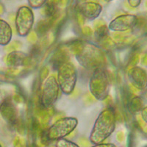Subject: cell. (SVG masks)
Instances as JSON below:
<instances>
[{
	"instance_id": "cell-32",
	"label": "cell",
	"mask_w": 147,
	"mask_h": 147,
	"mask_svg": "<svg viewBox=\"0 0 147 147\" xmlns=\"http://www.w3.org/2000/svg\"><path fill=\"white\" fill-rule=\"evenodd\" d=\"M92 147H116L113 144H99Z\"/></svg>"
},
{
	"instance_id": "cell-18",
	"label": "cell",
	"mask_w": 147,
	"mask_h": 147,
	"mask_svg": "<svg viewBox=\"0 0 147 147\" xmlns=\"http://www.w3.org/2000/svg\"><path fill=\"white\" fill-rule=\"evenodd\" d=\"M83 45L84 42L81 41V40H74V41L71 42V44H70L69 49L74 56H77L82 50Z\"/></svg>"
},
{
	"instance_id": "cell-2",
	"label": "cell",
	"mask_w": 147,
	"mask_h": 147,
	"mask_svg": "<svg viewBox=\"0 0 147 147\" xmlns=\"http://www.w3.org/2000/svg\"><path fill=\"white\" fill-rule=\"evenodd\" d=\"M75 57L80 65L88 70L102 68L106 63V57L103 51L88 42H84L82 50Z\"/></svg>"
},
{
	"instance_id": "cell-41",
	"label": "cell",
	"mask_w": 147,
	"mask_h": 147,
	"mask_svg": "<svg viewBox=\"0 0 147 147\" xmlns=\"http://www.w3.org/2000/svg\"><path fill=\"white\" fill-rule=\"evenodd\" d=\"M0 147H2V146H1V145H0Z\"/></svg>"
},
{
	"instance_id": "cell-7",
	"label": "cell",
	"mask_w": 147,
	"mask_h": 147,
	"mask_svg": "<svg viewBox=\"0 0 147 147\" xmlns=\"http://www.w3.org/2000/svg\"><path fill=\"white\" fill-rule=\"evenodd\" d=\"M16 27L18 35L24 37L31 32L34 24V15L32 10L27 6L19 7L15 18Z\"/></svg>"
},
{
	"instance_id": "cell-19",
	"label": "cell",
	"mask_w": 147,
	"mask_h": 147,
	"mask_svg": "<svg viewBox=\"0 0 147 147\" xmlns=\"http://www.w3.org/2000/svg\"><path fill=\"white\" fill-rule=\"evenodd\" d=\"M143 102L140 97H134L129 102V108L132 112H138L142 109Z\"/></svg>"
},
{
	"instance_id": "cell-1",
	"label": "cell",
	"mask_w": 147,
	"mask_h": 147,
	"mask_svg": "<svg viewBox=\"0 0 147 147\" xmlns=\"http://www.w3.org/2000/svg\"><path fill=\"white\" fill-rule=\"evenodd\" d=\"M115 112L111 108H107L100 113L96 119L90 136V142L94 144H102L115 128Z\"/></svg>"
},
{
	"instance_id": "cell-11",
	"label": "cell",
	"mask_w": 147,
	"mask_h": 147,
	"mask_svg": "<svg viewBox=\"0 0 147 147\" xmlns=\"http://www.w3.org/2000/svg\"><path fill=\"white\" fill-rule=\"evenodd\" d=\"M129 77L132 85L138 89H144L147 86V74L139 67H133L129 70Z\"/></svg>"
},
{
	"instance_id": "cell-40",
	"label": "cell",
	"mask_w": 147,
	"mask_h": 147,
	"mask_svg": "<svg viewBox=\"0 0 147 147\" xmlns=\"http://www.w3.org/2000/svg\"><path fill=\"white\" fill-rule=\"evenodd\" d=\"M104 1H105V2H111V1H113V0H104Z\"/></svg>"
},
{
	"instance_id": "cell-39",
	"label": "cell",
	"mask_w": 147,
	"mask_h": 147,
	"mask_svg": "<svg viewBox=\"0 0 147 147\" xmlns=\"http://www.w3.org/2000/svg\"><path fill=\"white\" fill-rule=\"evenodd\" d=\"M4 13V7L1 4H0V14H3Z\"/></svg>"
},
{
	"instance_id": "cell-14",
	"label": "cell",
	"mask_w": 147,
	"mask_h": 147,
	"mask_svg": "<svg viewBox=\"0 0 147 147\" xmlns=\"http://www.w3.org/2000/svg\"><path fill=\"white\" fill-rule=\"evenodd\" d=\"M59 0H49L42 7L40 13L41 15L46 18H57L59 16L58 12Z\"/></svg>"
},
{
	"instance_id": "cell-28",
	"label": "cell",
	"mask_w": 147,
	"mask_h": 147,
	"mask_svg": "<svg viewBox=\"0 0 147 147\" xmlns=\"http://www.w3.org/2000/svg\"><path fill=\"white\" fill-rule=\"evenodd\" d=\"M24 144V141L22 138H21L20 137H16L14 140V145L17 147H22L23 146Z\"/></svg>"
},
{
	"instance_id": "cell-34",
	"label": "cell",
	"mask_w": 147,
	"mask_h": 147,
	"mask_svg": "<svg viewBox=\"0 0 147 147\" xmlns=\"http://www.w3.org/2000/svg\"><path fill=\"white\" fill-rule=\"evenodd\" d=\"M138 55H135L130 60V65H136L138 63Z\"/></svg>"
},
{
	"instance_id": "cell-22",
	"label": "cell",
	"mask_w": 147,
	"mask_h": 147,
	"mask_svg": "<svg viewBox=\"0 0 147 147\" xmlns=\"http://www.w3.org/2000/svg\"><path fill=\"white\" fill-rule=\"evenodd\" d=\"M47 2V0H28L30 6L32 8H40Z\"/></svg>"
},
{
	"instance_id": "cell-17",
	"label": "cell",
	"mask_w": 147,
	"mask_h": 147,
	"mask_svg": "<svg viewBox=\"0 0 147 147\" xmlns=\"http://www.w3.org/2000/svg\"><path fill=\"white\" fill-rule=\"evenodd\" d=\"M94 27L95 30V36L98 40L108 35L109 28L104 21L96 20L94 23Z\"/></svg>"
},
{
	"instance_id": "cell-35",
	"label": "cell",
	"mask_w": 147,
	"mask_h": 147,
	"mask_svg": "<svg viewBox=\"0 0 147 147\" xmlns=\"http://www.w3.org/2000/svg\"><path fill=\"white\" fill-rule=\"evenodd\" d=\"M141 115H142V119H144V121H146L147 123V107L143 109Z\"/></svg>"
},
{
	"instance_id": "cell-8",
	"label": "cell",
	"mask_w": 147,
	"mask_h": 147,
	"mask_svg": "<svg viewBox=\"0 0 147 147\" xmlns=\"http://www.w3.org/2000/svg\"><path fill=\"white\" fill-rule=\"evenodd\" d=\"M137 24L138 18L136 16L126 14L117 16L111 21L108 28L115 32H125L132 30Z\"/></svg>"
},
{
	"instance_id": "cell-5",
	"label": "cell",
	"mask_w": 147,
	"mask_h": 147,
	"mask_svg": "<svg viewBox=\"0 0 147 147\" xmlns=\"http://www.w3.org/2000/svg\"><path fill=\"white\" fill-rule=\"evenodd\" d=\"M78 124L76 118L63 117L59 119L48 129L47 138L49 140H59L74 132Z\"/></svg>"
},
{
	"instance_id": "cell-21",
	"label": "cell",
	"mask_w": 147,
	"mask_h": 147,
	"mask_svg": "<svg viewBox=\"0 0 147 147\" xmlns=\"http://www.w3.org/2000/svg\"><path fill=\"white\" fill-rule=\"evenodd\" d=\"M56 147H80L74 143L65 139H60L56 143Z\"/></svg>"
},
{
	"instance_id": "cell-31",
	"label": "cell",
	"mask_w": 147,
	"mask_h": 147,
	"mask_svg": "<svg viewBox=\"0 0 147 147\" xmlns=\"http://www.w3.org/2000/svg\"><path fill=\"white\" fill-rule=\"evenodd\" d=\"M104 102H105V105L107 106V107H110L111 105H112V102H113V99H112V97L108 95V96L106 98L105 100H103Z\"/></svg>"
},
{
	"instance_id": "cell-10",
	"label": "cell",
	"mask_w": 147,
	"mask_h": 147,
	"mask_svg": "<svg viewBox=\"0 0 147 147\" xmlns=\"http://www.w3.org/2000/svg\"><path fill=\"white\" fill-rule=\"evenodd\" d=\"M102 6L95 2H85L80 4L78 7V11L88 20H94L99 17L102 13Z\"/></svg>"
},
{
	"instance_id": "cell-33",
	"label": "cell",
	"mask_w": 147,
	"mask_h": 147,
	"mask_svg": "<svg viewBox=\"0 0 147 147\" xmlns=\"http://www.w3.org/2000/svg\"><path fill=\"white\" fill-rule=\"evenodd\" d=\"M77 20H78V23L80 25H83L84 22H85V18L83 17V16L82 14H80V13H78L77 14Z\"/></svg>"
},
{
	"instance_id": "cell-3",
	"label": "cell",
	"mask_w": 147,
	"mask_h": 147,
	"mask_svg": "<svg viewBox=\"0 0 147 147\" xmlns=\"http://www.w3.org/2000/svg\"><path fill=\"white\" fill-rule=\"evenodd\" d=\"M91 94L99 101H103L108 96L110 90V76L104 67L94 71L89 82Z\"/></svg>"
},
{
	"instance_id": "cell-24",
	"label": "cell",
	"mask_w": 147,
	"mask_h": 147,
	"mask_svg": "<svg viewBox=\"0 0 147 147\" xmlns=\"http://www.w3.org/2000/svg\"><path fill=\"white\" fill-rule=\"evenodd\" d=\"M83 100L85 105H90V104L94 103L96 99V98L94 96L92 95L91 93L88 92V93H86V94H85V96H84Z\"/></svg>"
},
{
	"instance_id": "cell-12",
	"label": "cell",
	"mask_w": 147,
	"mask_h": 147,
	"mask_svg": "<svg viewBox=\"0 0 147 147\" xmlns=\"http://www.w3.org/2000/svg\"><path fill=\"white\" fill-rule=\"evenodd\" d=\"M30 59L25 53L19 51H14L7 55L6 64L10 67L27 66L30 64Z\"/></svg>"
},
{
	"instance_id": "cell-27",
	"label": "cell",
	"mask_w": 147,
	"mask_h": 147,
	"mask_svg": "<svg viewBox=\"0 0 147 147\" xmlns=\"http://www.w3.org/2000/svg\"><path fill=\"white\" fill-rule=\"evenodd\" d=\"M82 33L84 34L86 36H92L93 35V33H94V31L88 26H84L82 28Z\"/></svg>"
},
{
	"instance_id": "cell-15",
	"label": "cell",
	"mask_w": 147,
	"mask_h": 147,
	"mask_svg": "<svg viewBox=\"0 0 147 147\" xmlns=\"http://www.w3.org/2000/svg\"><path fill=\"white\" fill-rule=\"evenodd\" d=\"M12 29L9 24L0 19V45H8L12 38Z\"/></svg>"
},
{
	"instance_id": "cell-29",
	"label": "cell",
	"mask_w": 147,
	"mask_h": 147,
	"mask_svg": "<svg viewBox=\"0 0 147 147\" xmlns=\"http://www.w3.org/2000/svg\"><path fill=\"white\" fill-rule=\"evenodd\" d=\"M127 2H128L129 5H130L131 7H137L140 4L141 0H127Z\"/></svg>"
},
{
	"instance_id": "cell-36",
	"label": "cell",
	"mask_w": 147,
	"mask_h": 147,
	"mask_svg": "<svg viewBox=\"0 0 147 147\" xmlns=\"http://www.w3.org/2000/svg\"><path fill=\"white\" fill-rule=\"evenodd\" d=\"M117 138L119 141H121L124 139V133L122 132H119L117 134Z\"/></svg>"
},
{
	"instance_id": "cell-38",
	"label": "cell",
	"mask_w": 147,
	"mask_h": 147,
	"mask_svg": "<svg viewBox=\"0 0 147 147\" xmlns=\"http://www.w3.org/2000/svg\"><path fill=\"white\" fill-rule=\"evenodd\" d=\"M142 63L144 65H147V55H146L142 59Z\"/></svg>"
},
{
	"instance_id": "cell-37",
	"label": "cell",
	"mask_w": 147,
	"mask_h": 147,
	"mask_svg": "<svg viewBox=\"0 0 147 147\" xmlns=\"http://www.w3.org/2000/svg\"><path fill=\"white\" fill-rule=\"evenodd\" d=\"M68 0H59V5L62 7H65V5L67 4Z\"/></svg>"
},
{
	"instance_id": "cell-6",
	"label": "cell",
	"mask_w": 147,
	"mask_h": 147,
	"mask_svg": "<svg viewBox=\"0 0 147 147\" xmlns=\"http://www.w3.org/2000/svg\"><path fill=\"white\" fill-rule=\"evenodd\" d=\"M59 85L57 80L54 75H51L45 80L42 86L41 93L39 96L40 105L45 109L53 107L58 98Z\"/></svg>"
},
{
	"instance_id": "cell-16",
	"label": "cell",
	"mask_w": 147,
	"mask_h": 147,
	"mask_svg": "<svg viewBox=\"0 0 147 147\" xmlns=\"http://www.w3.org/2000/svg\"><path fill=\"white\" fill-rule=\"evenodd\" d=\"M56 19L57 18H46L45 19L39 21L37 24L36 28H35L37 33L40 35L47 33L54 25V23Z\"/></svg>"
},
{
	"instance_id": "cell-25",
	"label": "cell",
	"mask_w": 147,
	"mask_h": 147,
	"mask_svg": "<svg viewBox=\"0 0 147 147\" xmlns=\"http://www.w3.org/2000/svg\"><path fill=\"white\" fill-rule=\"evenodd\" d=\"M27 36V41L30 42V43L35 44V43L37 42V40H38V35H37L36 32H34V31H31Z\"/></svg>"
},
{
	"instance_id": "cell-4",
	"label": "cell",
	"mask_w": 147,
	"mask_h": 147,
	"mask_svg": "<svg viewBox=\"0 0 147 147\" xmlns=\"http://www.w3.org/2000/svg\"><path fill=\"white\" fill-rule=\"evenodd\" d=\"M77 79V70L71 63H65L57 69V82L64 94L69 95L72 94L75 88Z\"/></svg>"
},
{
	"instance_id": "cell-30",
	"label": "cell",
	"mask_w": 147,
	"mask_h": 147,
	"mask_svg": "<svg viewBox=\"0 0 147 147\" xmlns=\"http://www.w3.org/2000/svg\"><path fill=\"white\" fill-rule=\"evenodd\" d=\"M13 98V100L15 101L16 102H17V103H22V102H24L23 98H22V96H20L19 94H14Z\"/></svg>"
},
{
	"instance_id": "cell-9",
	"label": "cell",
	"mask_w": 147,
	"mask_h": 147,
	"mask_svg": "<svg viewBox=\"0 0 147 147\" xmlns=\"http://www.w3.org/2000/svg\"><path fill=\"white\" fill-rule=\"evenodd\" d=\"M0 113L5 121L12 125L16 126L19 119L18 118V111L11 99L7 98L0 105Z\"/></svg>"
},
{
	"instance_id": "cell-26",
	"label": "cell",
	"mask_w": 147,
	"mask_h": 147,
	"mask_svg": "<svg viewBox=\"0 0 147 147\" xmlns=\"http://www.w3.org/2000/svg\"><path fill=\"white\" fill-rule=\"evenodd\" d=\"M49 74V70L47 66H44L40 69V78L41 80H45L48 77Z\"/></svg>"
},
{
	"instance_id": "cell-23",
	"label": "cell",
	"mask_w": 147,
	"mask_h": 147,
	"mask_svg": "<svg viewBox=\"0 0 147 147\" xmlns=\"http://www.w3.org/2000/svg\"><path fill=\"white\" fill-rule=\"evenodd\" d=\"M22 44L20 41H18V40H14L13 42H12L11 44H8L6 48V51L7 52H14V51H16L18 49L22 48Z\"/></svg>"
},
{
	"instance_id": "cell-20",
	"label": "cell",
	"mask_w": 147,
	"mask_h": 147,
	"mask_svg": "<svg viewBox=\"0 0 147 147\" xmlns=\"http://www.w3.org/2000/svg\"><path fill=\"white\" fill-rule=\"evenodd\" d=\"M99 42L100 43L101 47L103 49H113L115 47V42L109 35H107L105 38L99 40Z\"/></svg>"
},
{
	"instance_id": "cell-13",
	"label": "cell",
	"mask_w": 147,
	"mask_h": 147,
	"mask_svg": "<svg viewBox=\"0 0 147 147\" xmlns=\"http://www.w3.org/2000/svg\"><path fill=\"white\" fill-rule=\"evenodd\" d=\"M69 59H70V57L66 49L63 47H60L55 52L51 59V62H52L54 69L55 68L58 69V68L61 65L69 62Z\"/></svg>"
}]
</instances>
